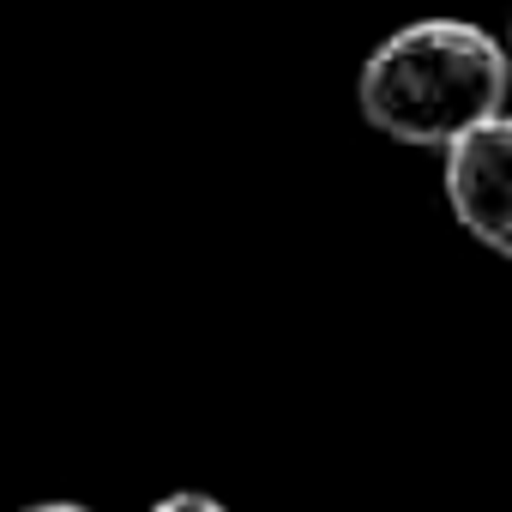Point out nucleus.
Masks as SVG:
<instances>
[{
  "instance_id": "7ed1b4c3",
  "label": "nucleus",
  "mask_w": 512,
  "mask_h": 512,
  "mask_svg": "<svg viewBox=\"0 0 512 512\" xmlns=\"http://www.w3.org/2000/svg\"><path fill=\"white\" fill-rule=\"evenodd\" d=\"M163 506H199V512H217V500H205V494H169ZM163 506H157V512H163Z\"/></svg>"
},
{
  "instance_id": "20e7f679",
  "label": "nucleus",
  "mask_w": 512,
  "mask_h": 512,
  "mask_svg": "<svg viewBox=\"0 0 512 512\" xmlns=\"http://www.w3.org/2000/svg\"><path fill=\"white\" fill-rule=\"evenodd\" d=\"M506 55H512V19H506Z\"/></svg>"
},
{
  "instance_id": "f257e3e1",
  "label": "nucleus",
  "mask_w": 512,
  "mask_h": 512,
  "mask_svg": "<svg viewBox=\"0 0 512 512\" xmlns=\"http://www.w3.org/2000/svg\"><path fill=\"white\" fill-rule=\"evenodd\" d=\"M512 97V55L470 19L398 25L356 79L362 121L410 151H446L470 127L494 121Z\"/></svg>"
},
{
  "instance_id": "f03ea898",
  "label": "nucleus",
  "mask_w": 512,
  "mask_h": 512,
  "mask_svg": "<svg viewBox=\"0 0 512 512\" xmlns=\"http://www.w3.org/2000/svg\"><path fill=\"white\" fill-rule=\"evenodd\" d=\"M446 205L470 241L512 260V115L506 109L446 145Z\"/></svg>"
}]
</instances>
